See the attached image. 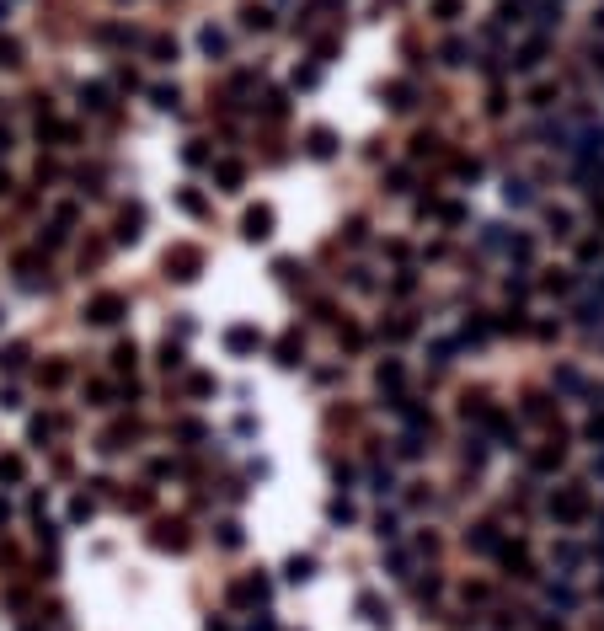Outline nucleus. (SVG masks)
<instances>
[{"instance_id":"f03ea898","label":"nucleus","mask_w":604,"mask_h":631,"mask_svg":"<svg viewBox=\"0 0 604 631\" xmlns=\"http://www.w3.org/2000/svg\"><path fill=\"white\" fill-rule=\"evenodd\" d=\"M225 343H230V348H236V353H246V348H252V343H257V337H252V332H246V326H236V332H230V337H225Z\"/></svg>"},{"instance_id":"f257e3e1","label":"nucleus","mask_w":604,"mask_h":631,"mask_svg":"<svg viewBox=\"0 0 604 631\" xmlns=\"http://www.w3.org/2000/svg\"><path fill=\"white\" fill-rule=\"evenodd\" d=\"M267 225H273V214H267V209H257V214H252V220H246V236H267Z\"/></svg>"}]
</instances>
